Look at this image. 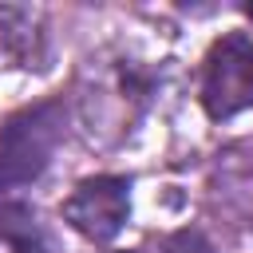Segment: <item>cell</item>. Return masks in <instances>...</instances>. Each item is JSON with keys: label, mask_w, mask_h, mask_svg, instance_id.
Here are the masks:
<instances>
[{"label": "cell", "mask_w": 253, "mask_h": 253, "mask_svg": "<svg viewBox=\"0 0 253 253\" xmlns=\"http://www.w3.org/2000/svg\"><path fill=\"white\" fill-rule=\"evenodd\" d=\"M59 134H63L59 103H40V107L12 115L0 126V190H16L40 178L43 166L51 162Z\"/></svg>", "instance_id": "cell-1"}, {"label": "cell", "mask_w": 253, "mask_h": 253, "mask_svg": "<svg viewBox=\"0 0 253 253\" xmlns=\"http://www.w3.org/2000/svg\"><path fill=\"white\" fill-rule=\"evenodd\" d=\"M202 107L210 119H233L253 107V40L221 36L202 63Z\"/></svg>", "instance_id": "cell-2"}, {"label": "cell", "mask_w": 253, "mask_h": 253, "mask_svg": "<svg viewBox=\"0 0 253 253\" xmlns=\"http://www.w3.org/2000/svg\"><path fill=\"white\" fill-rule=\"evenodd\" d=\"M126 213H130V182L119 174L83 178L63 202L67 225L87 241H111L126 225Z\"/></svg>", "instance_id": "cell-3"}, {"label": "cell", "mask_w": 253, "mask_h": 253, "mask_svg": "<svg viewBox=\"0 0 253 253\" xmlns=\"http://www.w3.org/2000/svg\"><path fill=\"white\" fill-rule=\"evenodd\" d=\"M0 237L16 253H51V241H47L36 210H28L24 202H0Z\"/></svg>", "instance_id": "cell-4"}, {"label": "cell", "mask_w": 253, "mask_h": 253, "mask_svg": "<svg viewBox=\"0 0 253 253\" xmlns=\"http://www.w3.org/2000/svg\"><path fill=\"white\" fill-rule=\"evenodd\" d=\"M166 253H210V245H206V237H202V233L182 229V233H174V237L166 241Z\"/></svg>", "instance_id": "cell-5"}, {"label": "cell", "mask_w": 253, "mask_h": 253, "mask_svg": "<svg viewBox=\"0 0 253 253\" xmlns=\"http://www.w3.org/2000/svg\"><path fill=\"white\" fill-rule=\"evenodd\" d=\"M245 16H249V20H253V4H245Z\"/></svg>", "instance_id": "cell-6"}]
</instances>
